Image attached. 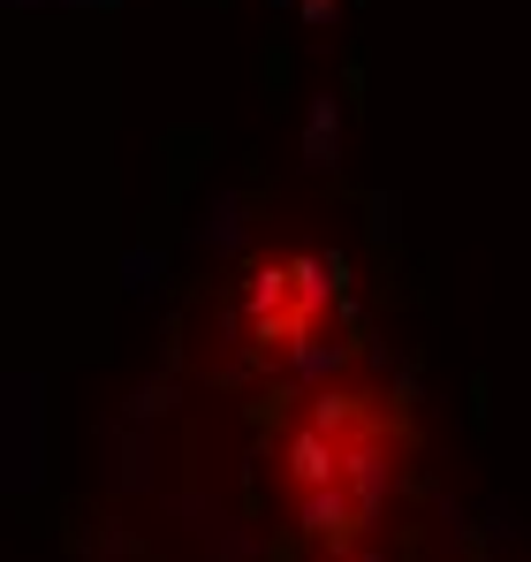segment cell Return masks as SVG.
I'll list each match as a JSON object with an SVG mask.
<instances>
[{
  "label": "cell",
  "instance_id": "6",
  "mask_svg": "<svg viewBox=\"0 0 531 562\" xmlns=\"http://www.w3.org/2000/svg\"><path fill=\"white\" fill-rule=\"evenodd\" d=\"M342 289V259H296V327H312V312Z\"/></svg>",
  "mask_w": 531,
  "mask_h": 562
},
{
  "label": "cell",
  "instance_id": "3",
  "mask_svg": "<svg viewBox=\"0 0 531 562\" xmlns=\"http://www.w3.org/2000/svg\"><path fill=\"white\" fill-rule=\"evenodd\" d=\"M342 457H350V449H342L327 426H304V434L289 441V471H296V486H335V479H342Z\"/></svg>",
  "mask_w": 531,
  "mask_h": 562
},
{
  "label": "cell",
  "instance_id": "8",
  "mask_svg": "<svg viewBox=\"0 0 531 562\" xmlns=\"http://www.w3.org/2000/svg\"><path fill=\"white\" fill-rule=\"evenodd\" d=\"M122 274H129V296H152V289L168 281V259H160V251H129Z\"/></svg>",
  "mask_w": 531,
  "mask_h": 562
},
{
  "label": "cell",
  "instance_id": "9",
  "mask_svg": "<svg viewBox=\"0 0 531 562\" xmlns=\"http://www.w3.org/2000/svg\"><path fill=\"white\" fill-rule=\"evenodd\" d=\"M335 15H342L335 0H304V23H335Z\"/></svg>",
  "mask_w": 531,
  "mask_h": 562
},
{
  "label": "cell",
  "instance_id": "7",
  "mask_svg": "<svg viewBox=\"0 0 531 562\" xmlns=\"http://www.w3.org/2000/svg\"><path fill=\"white\" fill-rule=\"evenodd\" d=\"M281 350H289V373H296V380H327L335 366H342V342H335V335H319V327H304V335H296V342H281Z\"/></svg>",
  "mask_w": 531,
  "mask_h": 562
},
{
  "label": "cell",
  "instance_id": "5",
  "mask_svg": "<svg viewBox=\"0 0 531 562\" xmlns=\"http://www.w3.org/2000/svg\"><path fill=\"white\" fill-rule=\"evenodd\" d=\"M197 244H213V251H244V198H205L197 205Z\"/></svg>",
  "mask_w": 531,
  "mask_h": 562
},
{
  "label": "cell",
  "instance_id": "10",
  "mask_svg": "<svg viewBox=\"0 0 531 562\" xmlns=\"http://www.w3.org/2000/svg\"><path fill=\"white\" fill-rule=\"evenodd\" d=\"M357 562H380V555H357Z\"/></svg>",
  "mask_w": 531,
  "mask_h": 562
},
{
  "label": "cell",
  "instance_id": "1",
  "mask_svg": "<svg viewBox=\"0 0 531 562\" xmlns=\"http://www.w3.org/2000/svg\"><path fill=\"white\" fill-rule=\"evenodd\" d=\"M296 153H304V168H312V176H327V168L342 160V99H335V92H319L312 106H304Z\"/></svg>",
  "mask_w": 531,
  "mask_h": 562
},
{
  "label": "cell",
  "instance_id": "2",
  "mask_svg": "<svg viewBox=\"0 0 531 562\" xmlns=\"http://www.w3.org/2000/svg\"><path fill=\"white\" fill-rule=\"evenodd\" d=\"M296 517H304V532H312V540H350V525L364 517V509H357L350 486L335 479V486H304V509H296Z\"/></svg>",
  "mask_w": 531,
  "mask_h": 562
},
{
  "label": "cell",
  "instance_id": "4",
  "mask_svg": "<svg viewBox=\"0 0 531 562\" xmlns=\"http://www.w3.org/2000/svg\"><path fill=\"white\" fill-rule=\"evenodd\" d=\"M342 486L357 494L364 517H380V502H387V449L380 441H357L350 457H342Z\"/></svg>",
  "mask_w": 531,
  "mask_h": 562
}]
</instances>
